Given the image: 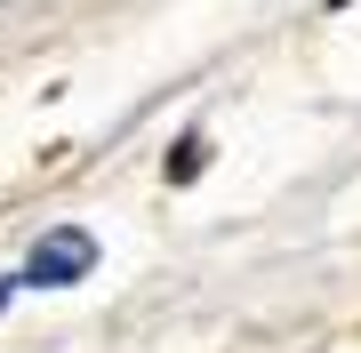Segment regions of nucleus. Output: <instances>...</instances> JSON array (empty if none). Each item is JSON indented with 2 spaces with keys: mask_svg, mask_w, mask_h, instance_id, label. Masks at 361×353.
Here are the masks:
<instances>
[{
  "mask_svg": "<svg viewBox=\"0 0 361 353\" xmlns=\"http://www.w3.org/2000/svg\"><path fill=\"white\" fill-rule=\"evenodd\" d=\"M89 265H97V241L73 225V233H49V241H40L32 257H25L16 289H65V281H80V273H89Z\"/></svg>",
  "mask_w": 361,
  "mask_h": 353,
  "instance_id": "f257e3e1",
  "label": "nucleus"
},
{
  "mask_svg": "<svg viewBox=\"0 0 361 353\" xmlns=\"http://www.w3.org/2000/svg\"><path fill=\"white\" fill-rule=\"evenodd\" d=\"M201 161H209V144H201V137H177V153H169V177L185 185V177L201 169Z\"/></svg>",
  "mask_w": 361,
  "mask_h": 353,
  "instance_id": "f03ea898",
  "label": "nucleus"
},
{
  "mask_svg": "<svg viewBox=\"0 0 361 353\" xmlns=\"http://www.w3.org/2000/svg\"><path fill=\"white\" fill-rule=\"evenodd\" d=\"M8 297H16V281H0V314H8Z\"/></svg>",
  "mask_w": 361,
  "mask_h": 353,
  "instance_id": "7ed1b4c3",
  "label": "nucleus"
}]
</instances>
